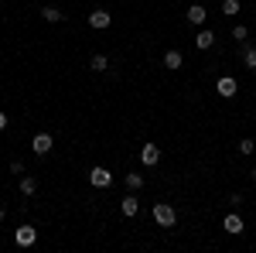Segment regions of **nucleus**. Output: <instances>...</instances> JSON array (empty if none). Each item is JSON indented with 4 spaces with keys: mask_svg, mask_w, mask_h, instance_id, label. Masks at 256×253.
<instances>
[{
    "mask_svg": "<svg viewBox=\"0 0 256 253\" xmlns=\"http://www.w3.org/2000/svg\"><path fill=\"white\" fill-rule=\"evenodd\" d=\"M253 178H256V168H253Z\"/></svg>",
    "mask_w": 256,
    "mask_h": 253,
    "instance_id": "nucleus-23",
    "label": "nucleus"
},
{
    "mask_svg": "<svg viewBox=\"0 0 256 253\" xmlns=\"http://www.w3.org/2000/svg\"><path fill=\"white\" fill-rule=\"evenodd\" d=\"M52 147H55V137H52V134H34V140H31V151H34L38 157H44Z\"/></svg>",
    "mask_w": 256,
    "mask_h": 253,
    "instance_id": "nucleus-2",
    "label": "nucleus"
},
{
    "mask_svg": "<svg viewBox=\"0 0 256 253\" xmlns=\"http://www.w3.org/2000/svg\"><path fill=\"white\" fill-rule=\"evenodd\" d=\"M232 38H236L239 45H242V41H250V28H246V24H236V28H232Z\"/></svg>",
    "mask_w": 256,
    "mask_h": 253,
    "instance_id": "nucleus-19",
    "label": "nucleus"
},
{
    "mask_svg": "<svg viewBox=\"0 0 256 253\" xmlns=\"http://www.w3.org/2000/svg\"><path fill=\"white\" fill-rule=\"evenodd\" d=\"M239 11H242L239 0H222V14H226V18H232V14H239Z\"/></svg>",
    "mask_w": 256,
    "mask_h": 253,
    "instance_id": "nucleus-17",
    "label": "nucleus"
},
{
    "mask_svg": "<svg viewBox=\"0 0 256 253\" xmlns=\"http://www.w3.org/2000/svg\"><path fill=\"white\" fill-rule=\"evenodd\" d=\"M41 18L52 21V24H58V21H65V14H62L58 7H52V4H48V7H41Z\"/></svg>",
    "mask_w": 256,
    "mask_h": 253,
    "instance_id": "nucleus-13",
    "label": "nucleus"
},
{
    "mask_svg": "<svg viewBox=\"0 0 256 253\" xmlns=\"http://www.w3.org/2000/svg\"><path fill=\"white\" fill-rule=\"evenodd\" d=\"M154 219H158V226H174V219H178L174 205H168V202H158V205H154Z\"/></svg>",
    "mask_w": 256,
    "mask_h": 253,
    "instance_id": "nucleus-1",
    "label": "nucleus"
},
{
    "mask_svg": "<svg viewBox=\"0 0 256 253\" xmlns=\"http://www.w3.org/2000/svg\"><path fill=\"white\" fill-rule=\"evenodd\" d=\"M89 181H92V188H110L113 185V175H110V168H92L89 171Z\"/></svg>",
    "mask_w": 256,
    "mask_h": 253,
    "instance_id": "nucleus-5",
    "label": "nucleus"
},
{
    "mask_svg": "<svg viewBox=\"0 0 256 253\" xmlns=\"http://www.w3.org/2000/svg\"><path fill=\"white\" fill-rule=\"evenodd\" d=\"M4 127H7V113L0 110V130H4Z\"/></svg>",
    "mask_w": 256,
    "mask_h": 253,
    "instance_id": "nucleus-21",
    "label": "nucleus"
},
{
    "mask_svg": "<svg viewBox=\"0 0 256 253\" xmlns=\"http://www.w3.org/2000/svg\"><path fill=\"white\" fill-rule=\"evenodd\" d=\"M222 229H229V236H239L242 233V219H239V212H229L226 219H222Z\"/></svg>",
    "mask_w": 256,
    "mask_h": 253,
    "instance_id": "nucleus-11",
    "label": "nucleus"
},
{
    "mask_svg": "<svg viewBox=\"0 0 256 253\" xmlns=\"http://www.w3.org/2000/svg\"><path fill=\"white\" fill-rule=\"evenodd\" d=\"M14 239H18V246H34V239H38V229H34V226H20L18 233H14Z\"/></svg>",
    "mask_w": 256,
    "mask_h": 253,
    "instance_id": "nucleus-6",
    "label": "nucleus"
},
{
    "mask_svg": "<svg viewBox=\"0 0 256 253\" xmlns=\"http://www.w3.org/2000/svg\"><path fill=\"white\" fill-rule=\"evenodd\" d=\"M181 52H178V48H171V52H164V69H171V72H174V69H181Z\"/></svg>",
    "mask_w": 256,
    "mask_h": 253,
    "instance_id": "nucleus-12",
    "label": "nucleus"
},
{
    "mask_svg": "<svg viewBox=\"0 0 256 253\" xmlns=\"http://www.w3.org/2000/svg\"><path fill=\"white\" fill-rule=\"evenodd\" d=\"M123 181H126V188H130V192L144 188V175H137V171H126V175H123Z\"/></svg>",
    "mask_w": 256,
    "mask_h": 253,
    "instance_id": "nucleus-14",
    "label": "nucleus"
},
{
    "mask_svg": "<svg viewBox=\"0 0 256 253\" xmlns=\"http://www.w3.org/2000/svg\"><path fill=\"white\" fill-rule=\"evenodd\" d=\"M188 21H192V24H198V28H205V21H208V11H205L202 4H192V7H188Z\"/></svg>",
    "mask_w": 256,
    "mask_h": 253,
    "instance_id": "nucleus-10",
    "label": "nucleus"
},
{
    "mask_svg": "<svg viewBox=\"0 0 256 253\" xmlns=\"http://www.w3.org/2000/svg\"><path fill=\"white\" fill-rule=\"evenodd\" d=\"M0 222H4V209H0Z\"/></svg>",
    "mask_w": 256,
    "mask_h": 253,
    "instance_id": "nucleus-22",
    "label": "nucleus"
},
{
    "mask_svg": "<svg viewBox=\"0 0 256 253\" xmlns=\"http://www.w3.org/2000/svg\"><path fill=\"white\" fill-rule=\"evenodd\" d=\"M110 24H113L110 11H92V14H89V28H96V31H106Z\"/></svg>",
    "mask_w": 256,
    "mask_h": 253,
    "instance_id": "nucleus-7",
    "label": "nucleus"
},
{
    "mask_svg": "<svg viewBox=\"0 0 256 253\" xmlns=\"http://www.w3.org/2000/svg\"><path fill=\"white\" fill-rule=\"evenodd\" d=\"M120 212L126 215V219H134V215L140 212V198H137V195H126V198L120 202Z\"/></svg>",
    "mask_w": 256,
    "mask_h": 253,
    "instance_id": "nucleus-9",
    "label": "nucleus"
},
{
    "mask_svg": "<svg viewBox=\"0 0 256 253\" xmlns=\"http://www.w3.org/2000/svg\"><path fill=\"white\" fill-rule=\"evenodd\" d=\"M34 192H38V181H34L31 175H24L20 178V195H34Z\"/></svg>",
    "mask_w": 256,
    "mask_h": 253,
    "instance_id": "nucleus-16",
    "label": "nucleus"
},
{
    "mask_svg": "<svg viewBox=\"0 0 256 253\" xmlns=\"http://www.w3.org/2000/svg\"><path fill=\"white\" fill-rule=\"evenodd\" d=\"M242 62H246V69H253V72H256V48H250L246 41H242Z\"/></svg>",
    "mask_w": 256,
    "mask_h": 253,
    "instance_id": "nucleus-15",
    "label": "nucleus"
},
{
    "mask_svg": "<svg viewBox=\"0 0 256 253\" xmlns=\"http://www.w3.org/2000/svg\"><path fill=\"white\" fill-rule=\"evenodd\" d=\"M89 65H92V72H106V69H110V59H106V55H92Z\"/></svg>",
    "mask_w": 256,
    "mask_h": 253,
    "instance_id": "nucleus-18",
    "label": "nucleus"
},
{
    "mask_svg": "<svg viewBox=\"0 0 256 253\" xmlns=\"http://www.w3.org/2000/svg\"><path fill=\"white\" fill-rule=\"evenodd\" d=\"M216 89H218V96H222V99H232V96L239 93V82H236L232 76H222V79L216 82Z\"/></svg>",
    "mask_w": 256,
    "mask_h": 253,
    "instance_id": "nucleus-4",
    "label": "nucleus"
},
{
    "mask_svg": "<svg viewBox=\"0 0 256 253\" xmlns=\"http://www.w3.org/2000/svg\"><path fill=\"white\" fill-rule=\"evenodd\" d=\"M212 45H216V31H208V28H202V31L195 35V48H198V52H208Z\"/></svg>",
    "mask_w": 256,
    "mask_h": 253,
    "instance_id": "nucleus-8",
    "label": "nucleus"
},
{
    "mask_svg": "<svg viewBox=\"0 0 256 253\" xmlns=\"http://www.w3.org/2000/svg\"><path fill=\"white\" fill-rule=\"evenodd\" d=\"M140 164H147V168L160 164V147L158 144H144V147H140Z\"/></svg>",
    "mask_w": 256,
    "mask_h": 253,
    "instance_id": "nucleus-3",
    "label": "nucleus"
},
{
    "mask_svg": "<svg viewBox=\"0 0 256 253\" xmlns=\"http://www.w3.org/2000/svg\"><path fill=\"white\" fill-rule=\"evenodd\" d=\"M239 154H253L256 151V144H253V137H242V140H239V147H236Z\"/></svg>",
    "mask_w": 256,
    "mask_h": 253,
    "instance_id": "nucleus-20",
    "label": "nucleus"
}]
</instances>
